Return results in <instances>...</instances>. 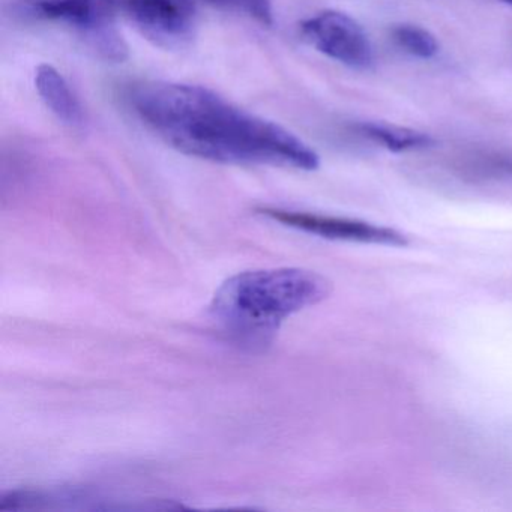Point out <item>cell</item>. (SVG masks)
<instances>
[{
	"mask_svg": "<svg viewBox=\"0 0 512 512\" xmlns=\"http://www.w3.org/2000/svg\"><path fill=\"white\" fill-rule=\"evenodd\" d=\"M497 169H500V172L508 173V175H512V158H508V160H502L499 164H496Z\"/></svg>",
	"mask_w": 512,
	"mask_h": 512,
	"instance_id": "cell-11",
	"label": "cell"
},
{
	"mask_svg": "<svg viewBox=\"0 0 512 512\" xmlns=\"http://www.w3.org/2000/svg\"><path fill=\"white\" fill-rule=\"evenodd\" d=\"M35 86L41 100L52 110V113H55L59 121L68 125L82 124V106L71 91L67 80L55 67L49 64L40 65L35 70Z\"/></svg>",
	"mask_w": 512,
	"mask_h": 512,
	"instance_id": "cell-7",
	"label": "cell"
},
{
	"mask_svg": "<svg viewBox=\"0 0 512 512\" xmlns=\"http://www.w3.org/2000/svg\"><path fill=\"white\" fill-rule=\"evenodd\" d=\"M20 8L31 19L70 26L104 61L119 64L130 55L116 28V0H23Z\"/></svg>",
	"mask_w": 512,
	"mask_h": 512,
	"instance_id": "cell-3",
	"label": "cell"
},
{
	"mask_svg": "<svg viewBox=\"0 0 512 512\" xmlns=\"http://www.w3.org/2000/svg\"><path fill=\"white\" fill-rule=\"evenodd\" d=\"M332 283L299 268L242 272L217 290L209 317L232 346L248 353L266 352L287 317L325 301Z\"/></svg>",
	"mask_w": 512,
	"mask_h": 512,
	"instance_id": "cell-2",
	"label": "cell"
},
{
	"mask_svg": "<svg viewBox=\"0 0 512 512\" xmlns=\"http://www.w3.org/2000/svg\"><path fill=\"white\" fill-rule=\"evenodd\" d=\"M128 103L152 133L188 157L304 172L319 169V155L298 136L203 86L137 83L128 91Z\"/></svg>",
	"mask_w": 512,
	"mask_h": 512,
	"instance_id": "cell-1",
	"label": "cell"
},
{
	"mask_svg": "<svg viewBox=\"0 0 512 512\" xmlns=\"http://www.w3.org/2000/svg\"><path fill=\"white\" fill-rule=\"evenodd\" d=\"M257 212L287 227L313 233L335 241L362 242V244L407 247L409 239L403 233L389 227L374 226L365 221L349 218L326 217L308 212L286 211L278 208H259Z\"/></svg>",
	"mask_w": 512,
	"mask_h": 512,
	"instance_id": "cell-6",
	"label": "cell"
},
{
	"mask_svg": "<svg viewBox=\"0 0 512 512\" xmlns=\"http://www.w3.org/2000/svg\"><path fill=\"white\" fill-rule=\"evenodd\" d=\"M356 133L391 152L419 151L434 145L433 137L410 128L362 122L355 125Z\"/></svg>",
	"mask_w": 512,
	"mask_h": 512,
	"instance_id": "cell-8",
	"label": "cell"
},
{
	"mask_svg": "<svg viewBox=\"0 0 512 512\" xmlns=\"http://www.w3.org/2000/svg\"><path fill=\"white\" fill-rule=\"evenodd\" d=\"M391 38L403 52L415 58L431 59L439 53L436 37L421 26L395 25L391 29Z\"/></svg>",
	"mask_w": 512,
	"mask_h": 512,
	"instance_id": "cell-9",
	"label": "cell"
},
{
	"mask_svg": "<svg viewBox=\"0 0 512 512\" xmlns=\"http://www.w3.org/2000/svg\"><path fill=\"white\" fill-rule=\"evenodd\" d=\"M500 2H503V4L511 5L512 7V0H500Z\"/></svg>",
	"mask_w": 512,
	"mask_h": 512,
	"instance_id": "cell-12",
	"label": "cell"
},
{
	"mask_svg": "<svg viewBox=\"0 0 512 512\" xmlns=\"http://www.w3.org/2000/svg\"><path fill=\"white\" fill-rule=\"evenodd\" d=\"M205 2L223 10L245 14L263 26H271L274 23L272 0H205Z\"/></svg>",
	"mask_w": 512,
	"mask_h": 512,
	"instance_id": "cell-10",
	"label": "cell"
},
{
	"mask_svg": "<svg viewBox=\"0 0 512 512\" xmlns=\"http://www.w3.org/2000/svg\"><path fill=\"white\" fill-rule=\"evenodd\" d=\"M124 8L140 34L161 49H182L196 35L194 0H125Z\"/></svg>",
	"mask_w": 512,
	"mask_h": 512,
	"instance_id": "cell-5",
	"label": "cell"
},
{
	"mask_svg": "<svg viewBox=\"0 0 512 512\" xmlns=\"http://www.w3.org/2000/svg\"><path fill=\"white\" fill-rule=\"evenodd\" d=\"M302 38L311 47L353 70L373 65V46L361 25L340 11H323L299 25Z\"/></svg>",
	"mask_w": 512,
	"mask_h": 512,
	"instance_id": "cell-4",
	"label": "cell"
}]
</instances>
